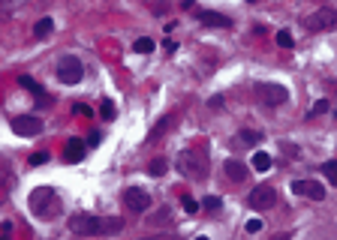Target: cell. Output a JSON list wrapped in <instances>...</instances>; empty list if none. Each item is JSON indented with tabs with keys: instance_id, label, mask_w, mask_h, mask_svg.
Listing matches in <instances>:
<instances>
[{
	"instance_id": "1",
	"label": "cell",
	"mask_w": 337,
	"mask_h": 240,
	"mask_svg": "<svg viewBox=\"0 0 337 240\" xmlns=\"http://www.w3.org/2000/svg\"><path fill=\"white\" fill-rule=\"evenodd\" d=\"M178 168L184 177H196V180H202L205 177V153L202 150H184L181 156H178Z\"/></svg>"
},
{
	"instance_id": "2",
	"label": "cell",
	"mask_w": 337,
	"mask_h": 240,
	"mask_svg": "<svg viewBox=\"0 0 337 240\" xmlns=\"http://www.w3.org/2000/svg\"><path fill=\"white\" fill-rule=\"evenodd\" d=\"M69 231L91 237V234H102V216H91V213H75L69 216Z\"/></svg>"
},
{
	"instance_id": "3",
	"label": "cell",
	"mask_w": 337,
	"mask_h": 240,
	"mask_svg": "<svg viewBox=\"0 0 337 240\" xmlns=\"http://www.w3.org/2000/svg\"><path fill=\"white\" fill-rule=\"evenodd\" d=\"M58 78H61V84H78L81 78H85V66H81V60L78 57H61V63H58Z\"/></svg>"
},
{
	"instance_id": "4",
	"label": "cell",
	"mask_w": 337,
	"mask_h": 240,
	"mask_svg": "<svg viewBox=\"0 0 337 240\" xmlns=\"http://www.w3.org/2000/svg\"><path fill=\"white\" fill-rule=\"evenodd\" d=\"M337 24V9L331 6H322V9H316L310 18H307V30L310 33H319V30H331Z\"/></svg>"
},
{
	"instance_id": "5",
	"label": "cell",
	"mask_w": 337,
	"mask_h": 240,
	"mask_svg": "<svg viewBox=\"0 0 337 240\" xmlns=\"http://www.w3.org/2000/svg\"><path fill=\"white\" fill-rule=\"evenodd\" d=\"M256 93L265 105H283L289 99V90L283 84H256Z\"/></svg>"
},
{
	"instance_id": "6",
	"label": "cell",
	"mask_w": 337,
	"mask_h": 240,
	"mask_svg": "<svg viewBox=\"0 0 337 240\" xmlns=\"http://www.w3.org/2000/svg\"><path fill=\"white\" fill-rule=\"evenodd\" d=\"M12 132L15 135H24V138H34L42 132V120L34 117V114H24V117H15L12 120Z\"/></svg>"
},
{
	"instance_id": "7",
	"label": "cell",
	"mask_w": 337,
	"mask_h": 240,
	"mask_svg": "<svg viewBox=\"0 0 337 240\" xmlns=\"http://www.w3.org/2000/svg\"><path fill=\"white\" fill-rule=\"evenodd\" d=\"M274 201H277L274 186H256L250 192V207H256V210H268V207H274Z\"/></svg>"
},
{
	"instance_id": "8",
	"label": "cell",
	"mask_w": 337,
	"mask_h": 240,
	"mask_svg": "<svg viewBox=\"0 0 337 240\" xmlns=\"http://www.w3.org/2000/svg\"><path fill=\"white\" fill-rule=\"evenodd\" d=\"M124 204L135 210V213H145L148 207H151V195L145 192V189H138V186H130L127 192H124Z\"/></svg>"
},
{
	"instance_id": "9",
	"label": "cell",
	"mask_w": 337,
	"mask_h": 240,
	"mask_svg": "<svg viewBox=\"0 0 337 240\" xmlns=\"http://www.w3.org/2000/svg\"><path fill=\"white\" fill-rule=\"evenodd\" d=\"M292 192H298L304 198H313V201H322L325 198V186L319 180H295L292 183Z\"/></svg>"
},
{
	"instance_id": "10",
	"label": "cell",
	"mask_w": 337,
	"mask_h": 240,
	"mask_svg": "<svg viewBox=\"0 0 337 240\" xmlns=\"http://www.w3.org/2000/svg\"><path fill=\"white\" fill-rule=\"evenodd\" d=\"M199 21L208 24V27H229V24H232L226 15H220V12H214V9H202V12H199Z\"/></svg>"
},
{
	"instance_id": "11",
	"label": "cell",
	"mask_w": 337,
	"mask_h": 240,
	"mask_svg": "<svg viewBox=\"0 0 337 240\" xmlns=\"http://www.w3.org/2000/svg\"><path fill=\"white\" fill-rule=\"evenodd\" d=\"M64 156H67L69 162H81V159H85V141H81V138H69Z\"/></svg>"
},
{
	"instance_id": "12",
	"label": "cell",
	"mask_w": 337,
	"mask_h": 240,
	"mask_svg": "<svg viewBox=\"0 0 337 240\" xmlns=\"http://www.w3.org/2000/svg\"><path fill=\"white\" fill-rule=\"evenodd\" d=\"M259 141H265V138H262V132H256V129H241L235 135V144H241V147H256Z\"/></svg>"
},
{
	"instance_id": "13",
	"label": "cell",
	"mask_w": 337,
	"mask_h": 240,
	"mask_svg": "<svg viewBox=\"0 0 337 240\" xmlns=\"http://www.w3.org/2000/svg\"><path fill=\"white\" fill-rule=\"evenodd\" d=\"M226 174H229V180H235V183H241L244 177H247V165L244 162H238V159H226Z\"/></svg>"
},
{
	"instance_id": "14",
	"label": "cell",
	"mask_w": 337,
	"mask_h": 240,
	"mask_svg": "<svg viewBox=\"0 0 337 240\" xmlns=\"http://www.w3.org/2000/svg\"><path fill=\"white\" fill-rule=\"evenodd\" d=\"M51 30H54V21H51V18H39V21L34 24V36H36V39H42V36H48Z\"/></svg>"
},
{
	"instance_id": "15",
	"label": "cell",
	"mask_w": 337,
	"mask_h": 240,
	"mask_svg": "<svg viewBox=\"0 0 337 240\" xmlns=\"http://www.w3.org/2000/svg\"><path fill=\"white\" fill-rule=\"evenodd\" d=\"M253 168H256V172H268L271 168V156L268 153H262V150L253 153Z\"/></svg>"
},
{
	"instance_id": "16",
	"label": "cell",
	"mask_w": 337,
	"mask_h": 240,
	"mask_svg": "<svg viewBox=\"0 0 337 240\" xmlns=\"http://www.w3.org/2000/svg\"><path fill=\"white\" fill-rule=\"evenodd\" d=\"M133 48L138 54H151V51H154V39H151V36H142V39H135Z\"/></svg>"
},
{
	"instance_id": "17",
	"label": "cell",
	"mask_w": 337,
	"mask_h": 240,
	"mask_svg": "<svg viewBox=\"0 0 337 240\" xmlns=\"http://www.w3.org/2000/svg\"><path fill=\"white\" fill-rule=\"evenodd\" d=\"M322 174L328 177V183H334L337 186V159H328V162L322 165Z\"/></svg>"
},
{
	"instance_id": "18",
	"label": "cell",
	"mask_w": 337,
	"mask_h": 240,
	"mask_svg": "<svg viewBox=\"0 0 337 240\" xmlns=\"http://www.w3.org/2000/svg\"><path fill=\"white\" fill-rule=\"evenodd\" d=\"M100 114H102V120H115V102L111 99H102Z\"/></svg>"
},
{
	"instance_id": "19",
	"label": "cell",
	"mask_w": 337,
	"mask_h": 240,
	"mask_svg": "<svg viewBox=\"0 0 337 240\" xmlns=\"http://www.w3.org/2000/svg\"><path fill=\"white\" fill-rule=\"evenodd\" d=\"M277 45H280V48H292V45H295V39H292L289 30H280V33H277Z\"/></svg>"
},
{
	"instance_id": "20",
	"label": "cell",
	"mask_w": 337,
	"mask_h": 240,
	"mask_svg": "<svg viewBox=\"0 0 337 240\" xmlns=\"http://www.w3.org/2000/svg\"><path fill=\"white\" fill-rule=\"evenodd\" d=\"M21 87H27V90H31V93H36V96L42 93V87L36 84V81H34V78H31V75H21Z\"/></svg>"
},
{
	"instance_id": "21",
	"label": "cell",
	"mask_w": 337,
	"mask_h": 240,
	"mask_svg": "<svg viewBox=\"0 0 337 240\" xmlns=\"http://www.w3.org/2000/svg\"><path fill=\"white\" fill-rule=\"evenodd\" d=\"M148 172L154 174V177H163V174H166V159H154Z\"/></svg>"
},
{
	"instance_id": "22",
	"label": "cell",
	"mask_w": 337,
	"mask_h": 240,
	"mask_svg": "<svg viewBox=\"0 0 337 240\" xmlns=\"http://www.w3.org/2000/svg\"><path fill=\"white\" fill-rule=\"evenodd\" d=\"M168 219H172V210H168V207H160L157 216H154L151 222H154V225H163V222H168Z\"/></svg>"
},
{
	"instance_id": "23",
	"label": "cell",
	"mask_w": 337,
	"mask_h": 240,
	"mask_svg": "<svg viewBox=\"0 0 337 240\" xmlns=\"http://www.w3.org/2000/svg\"><path fill=\"white\" fill-rule=\"evenodd\" d=\"M181 204H184V210H187V213H196V210L202 207L196 198H193V195H184V198H181Z\"/></svg>"
},
{
	"instance_id": "24",
	"label": "cell",
	"mask_w": 337,
	"mask_h": 240,
	"mask_svg": "<svg viewBox=\"0 0 337 240\" xmlns=\"http://www.w3.org/2000/svg\"><path fill=\"white\" fill-rule=\"evenodd\" d=\"M168 123H172V120H168V117H163V120H160V123L154 126V132H151V141H154L157 135H163V132H166V126H168Z\"/></svg>"
},
{
	"instance_id": "25",
	"label": "cell",
	"mask_w": 337,
	"mask_h": 240,
	"mask_svg": "<svg viewBox=\"0 0 337 240\" xmlns=\"http://www.w3.org/2000/svg\"><path fill=\"white\" fill-rule=\"evenodd\" d=\"M223 204V201H220V198H217V195H208V198H205L202 201V207L205 210H217V207Z\"/></svg>"
},
{
	"instance_id": "26",
	"label": "cell",
	"mask_w": 337,
	"mask_h": 240,
	"mask_svg": "<svg viewBox=\"0 0 337 240\" xmlns=\"http://www.w3.org/2000/svg\"><path fill=\"white\" fill-rule=\"evenodd\" d=\"M325 111H328V102H325V99H319V102L310 108V117H313V114H325Z\"/></svg>"
},
{
	"instance_id": "27",
	"label": "cell",
	"mask_w": 337,
	"mask_h": 240,
	"mask_svg": "<svg viewBox=\"0 0 337 240\" xmlns=\"http://www.w3.org/2000/svg\"><path fill=\"white\" fill-rule=\"evenodd\" d=\"M48 162V153H34L31 156V165H45Z\"/></svg>"
},
{
	"instance_id": "28",
	"label": "cell",
	"mask_w": 337,
	"mask_h": 240,
	"mask_svg": "<svg viewBox=\"0 0 337 240\" xmlns=\"http://www.w3.org/2000/svg\"><path fill=\"white\" fill-rule=\"evenodd\" d=\"M247 231H250V234L262 231V219H250V222H247Z\"/></svg>"
},
{
	"instance_id": "29",
	"label": "cell",
	"mask_w": 337,
	"mask_h": 240,
	"mask_svg": "<svg viewBox=\"0 0 337 240\" xmlns=\"http://www.w3.org/2000/svg\"><path fill=\"white\" fill-rule=\"evenodd\" d=\"M72 111H75V114H85V117H94V111H91L88 105H72Z\"/></svg>"
},
{
	"instance_id": "30",
	"label": "cell",
	"mask_w": 337,
	"mask_h": 240,
	"mask_svg": "<svg viewBox=\"0 0 337 240\" xmlns=\"http://www.w3.org/2000/svg\"><path fill=\"white\" fill-rule=\"evenodd\" d=\"M163 48H166V54H175V51H178V42H175V39H166Z\"/></svg>"
},
{
	"instance_id": "31",
	"label": "cell",
	"mask_w": 337,
	"mask_h": 240,
	"mask_svg": "<svg viewBox=\"0 0 337 240\" xmlns=\"http://www.w3.org/2000/svg\"><path fill=\"white\" fill-rule=\"evenodd\" d=\"M100 141H102V135H100V132H91V138H88V144H91V147H97Z\"/></svg>"
},
{
	"instance_id": "32",
	"label": "cell",
	"mask_w": 337,
	"mask_h": 240,
	"mask_svg": "<svg viewBox=\"0 0 337 240\" xmlns=\"http://www.w3.org/2000/svg\"><path fill=\"white\" fill-rule=\"evenodd\" d=\"M247 3H256V0H247Z\"/></svg>"
}]
</instances>
